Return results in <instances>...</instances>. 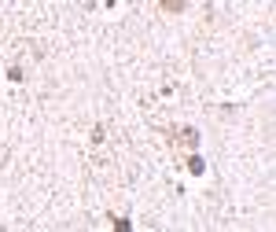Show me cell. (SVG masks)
<instances>
[{
	"instance_id": "obj_1",
	"label": "cell",
	"mask_w": 276,
	"mask_h": 232,
	"mask_svg": "<svg viewBox=\"0 0 276 232\" xmlns=\"http://www.w3.org/2000/svg\"><path fill=\"white\" fill-rule=\"evenodd\" d=\"M188 170H192V174H202V170H206V162H202L199 155H192V158H188Z\"/></svg>"
},
{
	"instance_id": "obj_2",
	"label": "cell",
	"mask_w": 276,
	"mask_h": 232,
	"mask_svg": "<svg viewBox=\"0 0 276 232\" xmlns=\"http://www.w3.org/2000/svg\"><path fill=\"white\" fill-rule=\"evenodd\" d=\"M114 232H133V225H129L126 217H122V221H114Z\"/></svg>"
}]
</instances>
